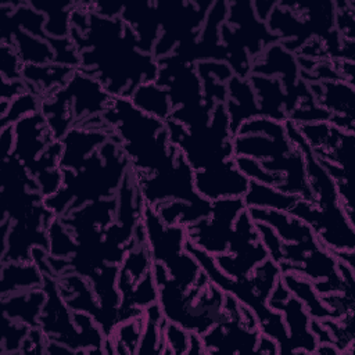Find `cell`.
<instances>
[{
    "label": "cell",
    "mask_w": 355,
    "mask_h": 355,
    "mask_svg": "<svg viewBox=\"0 0 355 355\" xmlns=\"http://www.w3.org/2000/svg\"><path fill=\"white\" fill-rule=\"evenodd\" d=\"M87 11L86 28L69 29V39L79 51L78 69L94 76L112 97L130 98L137 86L155 80L158 61L139 49L133 29L121 17L107 18Z\"/></svg>",
    "instance_id": "6da1fadb"
},
{
    "label": "cell",
    "mask_w": 355,
    "mask_h": 355,
    "mask_svg": "<svg viewBox=\"0 0 355 355\" xmlns=\"http://www.w3.org/2000/svg\"><path fill=\"white\" fill-rule=\"evenodd\" d=\"M103 118L137 176L153 175L175 165L180 151L169 141L164 121L140 111L125 97H112Z\"/></svg>",
    "instance_id": "7a4b0ae2"
},
{
    "label": "cell",
    "mask_w": 355,
    "mask_h": 355,
    "mask_svg": "<svg viewBox=\"0 0 355 355\" xmlns=\"http://www.w3.org/2000/svg\"><path fill=\"white\" fill-rule=\"evenodd\" d=\"M129 169V159L111 133V137L78 171L62 169V187L43 202L60 218L89 202L112 198Z\"/></svg>",
    "instance_id": "3957f363"
},
{
    "label": "cell",
    "mask_w": 355,
    "mask_h": 355,
    "mask_svg": "<svg viewBox=\"0 0 355 355\" xmlns=\"http://www.w3.org/2000/svg\"><path fill=\"white\" fill-rule=\"evenodd\" d=\"M165 123L169 141L178 147L193 171L215 166L234 157L233 135L225 103L214 107L209 123L202 128L187 129L173 119Z\"/></svg>",
    "instance_id": "277c9868"
},
{
    "label": "cell",
    "mask_w": 355,
    "mask_h": 355,
    "mask_svg": "<svg viewBox=\"0 0 355 355\" xmlns=\"http://www.w3.org/2000/svg\"><path fill=\"white\" fill-rule=\"evenodd\" d=\"M261 331L254 312L240 304L232 294L225 293L223 318L202 336L205 355L255 352Z\"/></svg>",
    "instance_id": "5b68a950"
},
{
    "label": "cell",
    "mask_w": 355,
    "mask_h": 355,
    "mask_svg": "<svg viewBox=\"0 0 355 355\" xmlns=\"http://www.w3.org/2000/svg\"><path fill=\"white\" fill-rule=\"evenodd\" d=\"M214 258L218 268L232 279L247 277L257 265L269 258L247 208L240 212L234 222L227 252Z\"/></svg>",
    "instance_id": "8992f818"
},
{
    "label": "cell",
    "mask_w": 355,
    "mask_h": 355,
    "mask_svg": "<svg viewBox=\"0 0 355 355\" xmlns=\"http://www.w3.org/2000/svg\"><path fill=\"white\" fill-rule=\"evenodd\" d=\"M243 209V198L211 201L209 215L186 227L189 241L212 257L227 252L234 222Z\"/></svg>",
    "instance_id": "52a82bcc"
},
{
    "label": "cell",
    "mask_w": 355,
    "mask_h": 355,
    "mask_svg": "<svg viewBox=\"0 0 355 355\" xmlns=\"http://www.w3.org/2000/svg\"><path fill=\"white\" fill-rule=\"evenodd\" d=\"M136 179L144 204L151 208L168 201L196 202L202 198L194 189V171L182 153L172 168L146 176L136 175Z\"/></svg>",
    "instance_id": "ba28073f"
},
{
    "label": "cell",
    "mask_w": 355,
    "mask_h": 355,
    "mask_svg": "<svg viewBox=\"0 0 355 355\" xmlns=\"http://www.w3.org/2000/svg\"><path fill=\"white\" fill-rule=\"evenodd\" d=\"M50 96L69 112L73 126L90 116L103 115L112 101V96L104 86L94 76L80 69H75L69 80Z\"/></svg>",
    "instance_id": "9c48e42d"
},
{
    "label": "cell",
    "mask_w": 355,
    "mask_h": 355,
    "mask_svg": "<svg viewBox=\"0 0 355 355\" xmlns=\"http://www.w3.org/2000/svg\"><path fill=\"white\" fill-rule=\"evenodd\" d=\"M43 288L47 300L39 318V327L47 340L65 344L78 354H87L85 337L73 322V311L69 309L58 291L57 279L44 276Z\"/></svg>",
    "instance_id": "30bf717a"
},
{
    "label": "cell",
    "mask_w": 355,
    "mask_h": 355,
    "mask_svg": "<svg viewBox=\"0 0 355 355\" xmlns=\"http://www.w3.org/2000/svg\"><path fill=\"white\" fill-rule=\"evenodd\" d=\"M158 73L155 82L165 87L172 110L178 107H197L204 103L202 83L196 64L179 60L175 54L158 58Z\"/></svg>",
    "instance_id": "8fae6325"
},
{
    "label": "cell",
    "mask_w": 355,
    "mask_h": 355,
    "mask_svg": "<svg viewBox=\"0 0 355 355\" xmlns=\"http://www.w3.org/2000/svg\"><path fill=\"white\" fill-rule=\"evenodd\" d=\"M141 222L144 225L146 240L153 262H159L164 266H168L186 251V243L189 240L186 226L165 225L154 208L146 204Z\"/></svg>",
    "instance_id": "7c38bea8"
},
{
    "label": "cell",
    "mask_w": 355,
    "mask_h": 355,
    "mask_svg": "<svg viewBox=\"0 0 355 355\" xmlns=\"http://www.w3.org/2000/svg\"><path fill=\"white\" fill-rule=\"evenodd\" d=\"M250 179L236 166L234 157L215 166L194 171V189L204 200L243 198Z\"/></svg>",
    "instance_id": "4fadbf2b"
},
{
    "label": "cell",
    "mask_w": 355,
    "mask_h": 355,
    "mask_svg": "<svg viewBox=\"0 0 355 355\" xmlns=\"http://www.w3.org/2000/svg\"><path fill=\"white\" fill-rule=\"evenodd\" d=\"M14 135L15 143L11 155L18 158L26 169H29L55 140L44 115L40 111L15 122Z\"/></svg>",
    "instance_id": "5bb4252c"
},
{
    "label": "cell",
    "mask_w": 355,
    "mask_h": 355,
    "mask_svg": "<svg viewBox=\"0 0 355 355\" xmlns=\"http://www.w3.org/2000/svg\"><path fill=\"white\" fill-rule=\"evenodd\" d=\"M111 130L73 126L62 137V154L60 158V168L68 171H78L85 161L93 155L111 137Z\"/></svg>",
    "instance_id": "9a60e30c"
},
{
    "label": "cell",
    "mask_w": 355,
    "mask_h": 355,
    "mask_svg": "<svg viewBox=\"0 0 355 355\" xmlns=\"http://www.w3.org/2000/svg\"><path fill=\"white\" fill-rule=\"evenodd\" d=\"M283 315L288 333V352L315 354L318 340L311 330V315L304 304L290 295L279 309Z\"/></svg>",
    "instance_id": "2e32d148"
},
{
    "label": "cell",
    "mask_w": 355,
    "mask_h": 355,
    "mask_svg": "<svg viewBox=\"0 0 355 355\" xmlns=\"http://www.w3.org/2000/svg\"><path fill=\"white\" fill-rule=\"evenodd\" d=\"M232 141L234 157H250L259 162L284 158L295 150V146L290 141L287 132L279 136L262 133H237L233 136Z\"/></svg>",
    "instance_id": "e0dca14e"
},
{
    "label": "cell",
    "mask_w": 355,
    "mask_h": 355,
    "mask_svg": "<svg viewBox=\"0 0 355 355\" xmlns=\"http://www.w3.org/2000/svg\"><path fill=\"white\" fill-rule=\"evenodd\" d=\"M337 258L334 254L327 250L326 247L320 245L312 251H309L301 263L291 265L287 262H279V268L282 273L293 272L305 276L312 283L320 282V280H329L331 282L341 293L345 291V284L338 273L337 268Z\"/></svg>",
    "instance_id": "ac0fdd59"
},
{
    "label": "cell",
    "mask_w": 355,
    "mask_h": 355,
    "mask_svg": "<svg viewBox=\"0 0 355 355\" xmlns=\"http://www.w3.org/2000/svg\"><path fill=\"white\" fill-rule=\"evenodd\" d=\"M121 19L133 29L139 49L153 54L161 31L155 1H140L125 6Z\"/></svg>",
    "instance_id": "d6986e66"
},
{
    "label": "cell",
    "mask_w": 355,
    "mask_h": 355,
    "mask_svg": "<svg viewBox=\"0 0 355 355\" xmlns=\"http://www.w3.org/2000/svg\"><path fill=\"white\" fill-rule=\"evenodd\" d=\"M247 211L254 222L269 225L283 243H305L318 239L308 223L288 212L268 208H248Z\"/></svg>",
    "instance_id": "ffe728a7"
},
{
    "label": "cell",
    "mask_w": 355,
    "mask_h": 355,
    "mask_svg": "<svg viewBox=\"0 0 355 355\" xmlns=\"http://www.w3.org/2000/svg\"><path fill=\"white\" fill-rule=\"evenodd\" d=\"M226 87L227 98L225 101V108L229 115L230 132L234 136L244 122L259 116L261 114L248 78H239L234 75L229 79Z\"/></svg>",
    "instance_id": "44dd1931"
},
{
    "label": "cell",
    "mask_w": 355,
    "mask_h": 355,
    "mask_svg": "<svg viewBox=\"0 0 355 355\" xmlns=\"http://www.w3.org/2000/svg\"><path fill=\"white\" fill-rule=\"evenodd\" d=\"M308 86L315 101L331 115L355 118V94L352 83L344 79H337L309 82Z\"/></svg>",
    "instance_id": "7402d4cb"
},
{
    "label": "cell",
    "mask_w": 355,
    "mask_h": 355,
    "mask_svg": "<svg viewBox=\"0 0 355 355\" xmlns=\"http://www.w3.org/2000/svg\"><path fill=\"white\" fill-rule=\"evenodd\" d=\"M46 300L47 294L43 287L1 295V315L36 327Z\"/></svg>",
    "instance_id": "603a6c76"
},
{
    "label": "cell",
    "mask_w": 355,
    "mask_h": 355,
    "mask_svg": "<svg viewBox=\"0 0 355 355\" xmlns=\"http://www.w3.org/2000/svg\"><path fill=\"white\" fill-rule=\"evenodd\" d=\"M248 80L254 89L259 114L262 116L286 122V103L287 94L283 89V85L279 78L263 76L258 73H251Z\"/></svg>",
    "instance_id": "cb8c5ba5"
},
{
    "label": "cell",
    "mask_w": 355,
    "mask_h": 355,
    "mask_svg": "<svg viewBox=\"0 0 355 355\" xmlns=\"http://www.w3.org/2000/svg\"><path fill=\"white\" fill-rule=\"evenodd\" d=\"M73 72L75 68L54 62L47 65H24L21 79L25 82L28 90L43 98L62 87Z\"/></svg>",
    "instance_id": "d4e9b609"
},
{
    "label": "cell",
    "mask_w": 355,
    "mask_h": 355,
    "mask_svg": "<svg viewBox=\"0 0 355 355\" xmlns=\"http://www.w3.org/2000/svg\"><path fill=\"white\" fill-rule=\"evenodd\" d=\"M44 276L37 265L31 262H4L0 266V293L8 295L12 293L43 287Z\"/></svg>",
    "instance_id": "484cf974"
},
{
    "label": "cell",
    "mask_w": 355,
    "mask_h": 355,
    "mask_svg": "<svg viewBox=\"0 0 355 355\" xmlns=\"http://www.w3.org/2000/svg\"><path fill=\"white\" fill-rule=\"evenodd\" d=\"M282 280L287 290L290 291V294L304 304L312 319H333L331 311L323 304L319 293L316 291L313 283L309 279L298 273L286 272L282 273Z\"/></svg>",
    "instance_id": "4316f807"
},
{
    "label": "cell",
    "mask_w": 355,
    "mask_h": 355,
    "mask_svg": "<svg viewBox=\"0 0 355 355\" xmlns=\"http://www.w3.org/2000/svg\"><path fill=\"white\" fill-rule=\"evenodd\" d=\"M300 196L284 193L276 187L250 180L248 189L243 197L245 208H268L290 212L300 200Z\"/></svg>",
    "instance_id": "83f0119b"
},
{
    "label": "cell",
    "mask_w": 355,
    "mask_h": 355,
    "mask_svg": "<svg viewBox=\"0 0 355 355\" xmlns=\"http://www.w3.org/2000/svg\"><path fill=\"white\" fill-rule=\"evenodd\" d=\"M154 211L165 225H182L187 227L209 215L211 201L204 198L196 202L180 200L168 201L154 207Z\"/></svg>",
    "instance_id": "f1b7e54d"
},
{
    "label": "cell",
    "mask_w": 355,
    "mask_h": 355,
    "mask_svg": "<svg viewBox=\"0 0 355 355\" xmlns=\"http://www.w3.org/2000/svg\"><path fill=\"white\" fill-rule=\"evenodd\" d=\"M129 100L140 111L153 115L164 122H166L171 118L172 105L168 92L155 80L144 82L140 86H137Z\"/></svg>",
    "instance_id": "f546056e"
},
{
    "label": "cell",
    "mask_w": 355,
    "mask_h": 355,
    "mask_svg": "<svg viewBox=\"0 0 355 355\" xmlns=\"http://www.w3.org/2000/svg\"><path fill=\"white\" fill-rule=\"evenodd\" d=\"M144 313L118 323L111 336L105 337L104 354H137L144 327Z\"/></svg>",
    "instance_id": "4dcf8cb0"
},
{
    "label": "cell",
    "mask_w": 355,
    "mask_h": 355,
    "mask_svg": "<svg viewBox=\"0 0 355 355\" xmlns=\"http://www.w3.org/2000/svg\"><path fill=\"white\" fill-rule=\"evenodd\" d=\"M11 43L24 65H47L54 62L55 54L49 37H39L17 29L12 33Z\"/></svg>",
    "instance_id": "1f68e13d"
},
{
    "label": "cell",
    "mask_w": 355,
    "mask_h": 355,
    "mask_svg": "<svg viewBox=\"0 0 355 355\" xmlns=\"http://www.w3.org/2000/svg\"><path fill=\"white\" fill-rule=\"evenodd\" d=\"M144 327L137 354H161L166 355V344L164 338L165 318L158 302L144 308Z\"/></svg>",
    "instance_id": "d6a6232c"
},
{
    "label": "cell",
    "mask_w": 355,
    "mask_h": 355,
    "mask_svg": "<svg viewBox=\"0 0 355 355\" xmlns=\"http://www.w3.org/2000/svg\"><path fill=\"white\" fill-rule=\"evenodd\" d=\"M76 1H29V4L44 14V33L47 37H68L71 29V12Z\"/></svg>",
    "instance_id": "836d02e7"
},
{
    "label": "cell",
    "mask_w": 355,
    "mask_h": 355,
    "mask_svg": "<svg viewBox=\"0 0 355 355\" xmlns=\"http://www.w3.org/2000/svg\"><path fill=\"white\" fill-rule=\"evenodd\" d=\"M49 237V254L58 258H71L76 250V240L73 233L61 222L60 218H54L47 229Z\"/></svg>",
    "instance_id": "e575fe53"
},
{
    "label": "cell",
    "mask_w": 355,
    "mask_h": 355,
    "mask_svg": "<svg viewBox=\"0 0 355 355\" xmlns=\"http://www.w3.org/2000/svg\"><path fill=\"white\" fill-rule=\"evenodd\" d=\"M31 326L1 315L0 355H19Z\"/></svg>",
    "instance_id": "d590c367"
},
{
    "label": "cell",
    "mask_w": 355,
    "mask_h": 355,
    "mask_svg": "<svg viewBox=\"0 0 355 355\" xmlns=\"http://www.w3.org/2000/svg\"><path fill=\"white\" fill-rule=\"evenodd\" d=\"M40 107H42V98L36 93L26 90L25 93L19 94L18 97H15L14 100L10 101L7 114L0 116V128L14 125L19 119H22L31 114L39 112Z\"/></svg>",
    "instance_id": "8d00e7d4"
},
{
    "label": "cell",
    "mask_w": 355,
    "mask_h": 355,
    "mask_svg": "<svg viewBox=\"0 0 355 355\" xmlns=\"http://www.w3.org/2000/svg\"><path fill=\"white\" fill-rule=\"evenodd\" d=\"M236 166L240 169L243 175H245L250 180H255L272 187L279 189L284 182V176L282 173H272L262 168V165L250 157H234Z\"/></svg>",
    "instance_id": "74e56055"
},
{
    "label": "cell",
    "mask_w": 355,
    "mask_h": 355,
    "mask_svg": "<svg viewBox=\"0 0 355 355\" xmlns=\"http://www.w3.org/2000/svg\"><path fill=\"white\" fill-rule=\"evenodd\" d=\"M164 338L166 344V355H187L190 331L165 319Z\"/></svg>",
    "instance_id": "f35d334b"
},
{
    "label": "cell",
    "mask_w": 355,
    "mask_h": 355,
    "mask_svg": "<svg viewBox=\"0 0 355 355\" xmlns=\"http://www.w3.org/2000/svg\"><path fill=\"white\" fill-rule=\"evenodd\" d=\"M22 61L12 43L0 42V71L1 79L17 80L22 76Z\"/></svg>",
    "instance_id": "ab89813d"
},
{
    "label": "cell",
    "mask_w": 355,
    "mask_h": 355,
    "mask_svg": "<svg viewBox=\"0 0 355 355\" xmlns=\"http://www.w3.org/2000/svg\"><path fill=\"white\" fill-rule=\"evenodd\" d=\"M33 179L36 180L39 191L44 198L57 193L62 187V183H64V175H62V169L60 166L42 171Z\"/></svg>",
    "instance_id": "60d3db41"
},
{
    "label": "cell",
    "mask_w": 355,
    "mask_h": 355,
    "mask_svg": "<svg viewBox=\"0 0 355 355\" xmlns=\"http://www.w3.org/2000/svg\"><path fill=\"white\" fill-rule=\"evenodd\" d=\"M255 226H257V230L259 234V240L263 244V247L266 248L269 258L273 259L276 263H279L283 259L282 240L279 239L276 232L269 225L255 222Z\"/></svg>",
    "instance_id": "b9f144b4"
},
{
    "label": "cell",
    "mask_w": 355,
    "mask_h": 355,
    "mask_svg": "<svg viewBox=\"0 0 355 355\" xmlns=\"http://www.w3.org/2000/svg\"><path fill=\"white\" fill-rule=\"evenodd\" d=\"M47 343H49V340L39 326L31 327L29 334L26 336V338L22 344L19 355L21 354H46Z\"/></svg>",
    "instance_id": "7bdbcfd3"
},
{
    "label": "cell",
    "mask_w": 355,
    "mask_h": 355,
    "mask_svg": "<svg viewBox=\"0 0 355 355\" xmlns=\"http://www.w3.org/2000/svg\"><path fill=\"white\" fill-rule=\"evenodd\" d=\"M28 90L25 82L22 79L17 80H4L1 79V100L11 101L19 94L25 93Z\"/></svg>",
    "instance_id": "ee69618b"
},
{
    "label": "cell",
    "mask_w": 355,
    "mask_h": 355,
    "mask_svg": "<svg viewBox=\"0 0 355 355\" xmlns=\"http://www.w3.org/2000/svg\"><path fill=\"white\" fill-rule=\"evenodd\" d=\"M0 147H1V159L10 157L14 150L15 135H14V125H8L0 128Z\"/></svg>",
    "instance_id": "f6af8a7d"
},
{
    "label": "cell",
    "mask_w": 355,
    "mask_h": 355,
    "mask_svg": "<svg viewBox=\"0 0 355 355\" xmlns=\"http://www.w3.org/2000/svg\"><path fill=\"white\" fill-rule=\"evenodd\" d=\"M255 352H258V354H270V355L279 354V344L272 337L261 333L259 337H258Z\"/></svg>",
    "instance_id": "bcb514c9"
},
{
    "label": "cell",
    "mask_w": 355,
    "mask_h": 355,
    "mask_svg": "<svg viewBox=\"0 0 355 355\" xmlns=\"http://www.w3.org/2000/svg\"><path fill=\"white\" fill-rule=\"evenodd\" d=\"M277 1H266V0H255L252 1V8L257 15V18L262 22H266L269 14L276 7Z\"/></svg>",
    "instance_id": "7dc6e473"
},
{
    "label": "cell",
    "mask_w": 355,
    "mask_h": 355,
    "mask_svg": "<svg viewBox=\"0 0 355 355\" xmlns=\"http://www.w3.org/2000/svg\"><path fill=\"white\" fill-rule=\"evenodd\" d=\"M46 354H49V355H78V352L73 348H71L65 344L57 343V341L47 343Z\"/></svg>",
    "instance_id": "c3c4849f"
},
{
    "label": "cell",
    "mask_w": 355,
    "mask_h": 355,
    "mask_svg": "<svg viewBox=\"0 0 355 355\" xmlns=\"http://www.w3.org/2000/svg\"><path fill=\"white\" fill-rule=\"evenodd\" d=\"M205 355L204 352V345H202V338L197 333H190V340H189V351L187 355Z\"/></svg>",
    "instance_id": "681fc988"
},
{
    "label": "cell",
    "mask_w": 355,
    "mask_h": 355,
    "mask_svg": "<svg viewBox=\"0 0 355 355\" xmlns=\"http://www.w3.org/2000/svg\"><path fill=\"white\" fill-rule=\"evenodd\" d=\"M315 354H327V355H338L340 351L338 348L334 345V343H322L318 344Z\"/></svg>",
    "instance_id": "f907efd6"
}]
</instances>
